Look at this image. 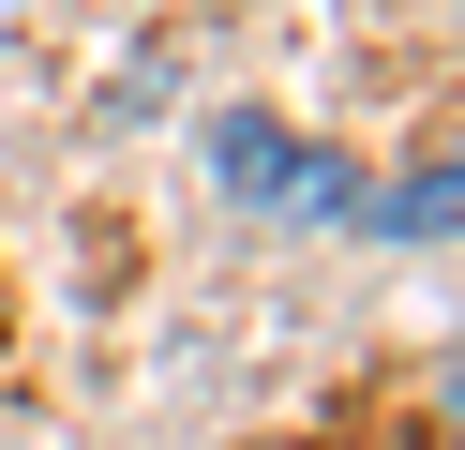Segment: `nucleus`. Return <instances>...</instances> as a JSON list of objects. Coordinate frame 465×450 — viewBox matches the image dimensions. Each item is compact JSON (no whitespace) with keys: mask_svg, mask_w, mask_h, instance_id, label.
I'll return each instance as SVG.
<instances>
[{"mask_svg":"<svg viewBox=\"0 0 465 450\" xmlns=\"http://www.w3.org/2000/svg\"><path fill=\"white\" fill-rule=\"evenodd\" d=\"M211 165H225V195H241V210H361V180H345L331 150L285 135V120H255V105L211 120Z\"/></svg>","mask_w":465,"mask_h":450,"instance_id":"obj_1","label":"nucleus"},{"mask_svg":"<svg viewBox=\"0 0 465 450\" xmlns=\"http://www.w3.org/2000/svg\"><path fill=\"white\" fill-rule=\"evenodd\" d=\"M361 225L375 240H465V150H435L405 180H361Z\"/></svg>","mask_w":465,"mask_h":450,"instance_id":"obj_2","label":"nucleus"}]
</instances>
